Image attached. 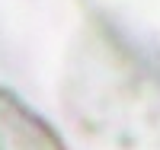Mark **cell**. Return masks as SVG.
Wrapping results in <instances>:
<instances>
[{
	"label": "cell",
	"mask_w": 160,
	"mask_h": 150,
	"mask_svg": "<svg viewBox=\"0 0 160 150\" xmlns=\"http://www.w3.org/2000/svg\"><path fill=\"white\" fill-rule=\"evenodd\" d=\"M0 150H61V144L13 93L0 90Z\"/></svg>",
	"instance_id": "6da1fadb"
}]
</instances>
